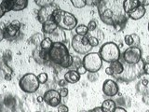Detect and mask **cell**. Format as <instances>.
Masks as SVG:
<instances>
[{"instance_id": "obj_14", "label": "cell", "mask_w": 149, "mask_h": 112, "mask_svg": "<svg viewBox=\"0 0 149 112\" xmlns=\"http://www.w3.org/2000/svg\"><path fill=\"white\" fill-rule=\"evenodd\" d=\"M57 28H58V25H57V23L54 22V20H49L42 24V32L45 33V34L50 35L51 33H53Z\"/></svg>"}, {"instance_id": "obj_34", "label": "cell", "mask_w": 149, "mask_h": 112, "mask_svg": "<svg viewBox=\"0 0 149 112\" xmlns=\"http://www.w3.org/2000/svg\"><path fill=\"white\" fill-rule=\"evenodd\" d=\"M7 10H6V8H4V6L2 4H0V18H2L5 14H6Z\"/></svg>"}, {"instance_id": "obj_3", "label": "cell", "mask_w": 149, "mask_h": 112, "mask_svg": "<svg viewBox=\"0 0 149 112\" xmlns=\"http://www.w3.org/2000/svg\"><path fill=\"white\" fill-rule=\"evenodd\" d=\"M99 54L102 61L106 63H113L120 59V50L114 42H107L101 47Z\"/></svg>"}, {"instance_id": "obj_23", "label": "cell", "mask_w": 149, "mask_h": 112, "mask_svg": "<svg viewBox=\"0 0 149 112\" xmlns=\"http://www.w3.org/2000/svg\"><path fill=\"white\" fill-rule=\"evenodd\" d=\"M48 74L47 73H40L38 76H37V79L40 84H45L47 81H48Z\"/></svg>"}, {"instance_id": "obj_31", "label": "cell", "mask_w": 149, "mask_h": 112, "mask_svg": "<svg viewBox=\"0 0 149 112\" xmlns=\"http://www.w3.org/2000/svg\"><path fill=\"white\" fill-rule=\"evenodd\" d=\"M10 24H11L12 26H14L15 28H17V29H19V30H20V28H21V26H22L21 22H20V21H18V20H13V21L10 22Z\"/></svg>"}, {"instance_id": "obj_42", "label": "cell", "mask_w": 149, "mask_h": 112, "mask_svg": "<svg viewBox=\"0 0 149 112\" xmlns=\"http://www.w3.org/2000/svg\"><path fill=\"white\" fill-rule=\"evenodd\" d=\"M37 102H38V103H42V102H44L43 96H38V97H37Z\"/></svg>"}, {"instance_id": "obj_27", "label": "cell", "mask_w": 149, "mask_h": 112, "mask_svg": "<svg viewBox=\"0 0 149 112\" xmlns=\"http://www.w3.org/2000/svg\"><path fill=\"white\" fill-rule=\"evenodd\" d=\"M87 26H88V31H94V30H96V28H97V22L94 20H91V21L88 22Z\"/></svg>"}, {"instance_id": "obj_22", "label": "cell", "mask_w": 149, "mask_h": 112, "mask_svg": "<svg viewBox=\"0 0 149 112\" xmlns=\"http://www.w3.org/2000/svg\"><path fill=\"white\" fill-rule=\"evenodd\" d=\"M71 3L74 8H82L86 6V0H72Z\"/></svg>"}, {"instance_id": "obj_16", "label": "cell", "mask_w": 149, "mask_h": 112, "mask_svg": "<svg viewBox=\"0 0 149 112\" xmlns=\"http://www.w3.org/2000/svg\"><path fill=\"white\" fill-rule=\"evenodd\" d=\"M110 67L112 68V70H113V72H114L113 76H115V77L119 76V75H121L124 71V65H123V63L120 61V59L118 61L111 63Z\"/></svg>"}, {"instance_id": "obj_20", "label": "cell", "mask_w": 149, "mask_h": 112, "mask_svg": "<svg viewBox=\"0 0 149 112\" xmlns=\"http://www.w3.org/2000/svg\"><path fill=\"white\" fill-rule=\"evenodd\" d=\"M53 45V42L51 41L49 37H45V38L42 39V41L40 42V47L41 50H49L51 49V47Z\"/></svg>"}, {"instance_id": "obj_35", "label": "cell", "mask_w": 149, "mask_h": 112, "mask_svg": "<svg viewBox=\"0 0 149 112\" xmlns=\"http://www.w3.org/2000/svg\"><path fill=\"white\" fill-rule=\"evenodd\" d=\"M143 101L146 103V104L149 105V93H144L143 95Z\"/></svg>"}, {"instance_id": "obj_25", "label": "cell", "mask_w": 149, "mask_h": 112, "mask_svg": "<svg viewBox=\"0 0 149 112\" xmlns=\"http://www.w3.org/2000/svg\"><path fill=\"white\" fill-rule=\"evenodd\" d=\"M53 1H51V0H35V3L36 5H38L41 8H44L46 6H48V5L51 4Z\"/></svg>"}, {"instance_id": "obj_43", "label": "cell", "mask_w": 149, "mask_h": 112, "mask_svg": "<svg viewBox=\"0 0 149 112\" xmlns=\"http://www.w3.org/2000/svg\"><path fill=\"white\" fill-rule=\"evenodd\" d=\"M66 83H67V82L65 81L64 79H63V80H61V81H60V84H62L63 86H64V85H65V84H66Z\"/></svg>"}, {"instance_id": "obj_39", "label": "cell", "mask_w": 149, "mask_h": 112, "mask_svg": "<svg viewBox=\"0 0 149 112\" xmlns=\"http://www.w3.org/2000/svg\"><path fill=\"white\" fill-rule=\"evenodd\" d=\"M87 112H102V111L101 109V106H97L95 108H92L90 111H87Z\"/></svg>"}, {"instance_id": "obj_7", "label": "cell", "mask_w": 149, "mask_h": 112, "mask_svg": "<svg viewBox=\"0 0 149 112\" xmlns=\"http://www.w3.org/2000/svg\"><path fill=\"white\" fill-rule=\"evenodd\" d=\"M122 59L128 64H137L142 61V50L139 47H130L123 52Z\"/></svg>"}, {"instance_id": "obj_30", "label": "cell", "mask_w": 149, "mask_h": 112, "mask_svg": "<svg viewBox=\"0 0 149 112\" xmlns=\"http://www.w3.org/2000/svg\"><path fill=\"white\" fill-rule=\"evenodd\" d=\"M57 110L58 112H68L69 108H68V106L65 105H60L57 107Z\"/></svg>"}, {"instance_id": "obj_2", "label": "cell", "mask_w": 149, "mask_h": 112, "mask_svg": "<svg viewBox=\"0 0 149 112\" xmlns=\"http://www.w3.org/2000/svg\"><path fill=\"white\" fill-rule=\"evenodd\" d=\"M53 20L57 23L58 27L63 30H73L77 25V19L76 16L61 8L56 9L53 13Z\"/></svg>"}, {"instance_id": "obj_21", "label": "cell", "mask_w": 149, "mask_h": 112, "mask_svg": "<svg viewBox=\"0 0 149 112\" xmlns=\"http://www.w3.org/2000/svg\"><path fill=\"white\" fill-rule=\"evenodd\" d=\"M88 32V29L87 25L80 24L76 27V34L78 36H87Z\"/></svg>"}, {"instance_id": "obj_29", "label": "cell", "mask_w": 149, "mask_h": 112, "mask_svg": "<svg viewBox=\"0 0 149 112\" xmlns=\"http://www.w3.org/2000/svg\"><path fill=\"white\" fill-rule=\"evenodd\" d=\"M132 38H133L134 47H138L139 44H140V37L136 34H132Z\"/></svg>"}, {"instance_id": "obj_10", "label": "cell", "mask_w": 149, "mask_h": 112, "mask_svg": "<svg viewBox=\"0 0 149 112\" xmlns=\"http://www.w3.org/2000/svg\"><path fill=\"white\" fill-rule=\"evenodd\" d=\"M118 92L119 87L116 81L112 80V79H106V80H104V84H102V92L106 96L113 97L118 94Z\"/></svg>"}, {"instance_id": "obj_8", "label": "cell", "mask_w": 149, "mask_h": 112, "mask_svg": "<svg viewBox=\"0 0 149 112\" xmlns=\"http://www.w3.org/2000/svg\"><path fill=\"white\" fill-rule=\"evenodd\" d=\"M58 6L54 2L48 5L44 8H41L39 11L37 12V21H38L41 24H43L44 22H48L49 20H53V13L55 12L56 9H58Z\"/></svg>"}, {"instance_id": "obj_33", "label": "cell", "mask_w": 149, "mask_h": 112, "mask_svg": "<svg viewBox=\"0 0 149 112\" xmlns=\"http://www.w3.org/2000/svg\"><path fill=\"white\" fill-rule=\"evenodd\" d=\"M143 71L146 73V75H149V63H144L143 64Z\"/></svg>"}, {"instance_id": "obj_24", "label": "cell", "mask_w": 149, "mask_h": 112, "mask_svg": "<svg viewBox=\"0 0 149 112\" xmlns=\"http://www.w3.org/2000/svg\"><path fill=\"white\" fill-rule=\"evenodd\" d=\"M124 41H125V44L129 46V47H134V43H133V38L132 35H127L125 36L124 37Z\"/></svg>"}, {"instance_id": "obj_40", "label": "cell", "mask_w": 149, "mask_h": 112, "mask_svg": "<svg viewBox=\"0 0 149 112\" xmlns=\"http://www.w3.org/2000/svg\"><path fill=\"white\" fill-rule=\"evenodd\" d=\"M4 38H5L4 30H3V29H1V28H0V42H1Z\"/></svg>"}, {"instance_id": "obj_44", "label": "cell", "mask_w": 149, "mask_h": 112, "mask_svg": "<svg viewBox=\"0 0 149 112\" xmlns=\"http://www.w3.org/2000/svg\"><path fill=\"white\" fill-rule=\"evenodd\" d=\"M146 63H149V56L147 57V62H146Z\"/></svg>"}, {"instance_id": "obj_4", "label": "cell", "mask_w": 149, "mask_h": 112, "mask_svg": "<svg viewBox=\"0 0 149 112\" xmlns=\"http://www.w3.org/2000/svg\"><path fill=\"white\" fill-rule=\"evenodd\" d=\"M19 86L21 90L26 93L36 92L40 86V83L37 79V76L33 73H27L23 75L19 81Z\"/></svg>"}, {"instance_id": "obj_5", "label": "cell", "mask_w": 149, "mask_h": 112, "mask_svg": "<svg viewBox=\"0 0 149 112\" xmlns=\"http://www.w3.org/2000/svg\"><path fill=\"white\" fill-rule=\"evenodd\" d=\"M82 64L86 68L87 72L93 74V73H97L101 69L102 65V60L99 53L90 52L84 56Z\"/></svg>"}, {"instance_id": "obj_26", "label": "cell", "mask_w": 149, "mask_h": 112, "mask_svg": "<svg viewBox=\"0 0 149 112\" xmlns=\"http://www.w3.org/2000/svg\"><path fill=\"white\" fill-rule=\"evenodd\" d=\"M88 44H90L92 48L99 45V39L95 36H90L88 37Z\"/></svg>"}, {"instance_id": "obj_47", "label": "cell", "mask_w": 149, "mask_h": 112, "mask_svg": "<svg viewBox=\"0 0 149 112\" xmlns=\"http://www.w3.org/2000/svg\"><path fill=\"white\" fill-rule=\"evenodd\" d=\"M36 112H40V111H36Z\"/></svg>"}, {"instance_id": "obj_12", "label": "cell", "mask_w": 149, "mask_h": 112, "mask_svg": "<svg viewBox=\"0 0 149 112\" xmlns=\"http://www.w3.org/2000/svg\"><path fill=\"white\" fill-rule=\"evenodd\" d=\"M146 8L143 7V6H138L137 8H135L134 9H132V10H130L127 15L130 18L132 19V20L134 21H137V20H140V19H142L144 14H146Z\"/></svg>"}, {"instance_id": "obj_13", "label": "cell", "mask_w": 149, "mask_h": 112, "mask_svg": "<svg viewBox=\"0 0 149 112\" xmlns=\"http://www.w3.org/2000/svg\"><path fill=\"white\" fill-rule=\"evenodd\" d=\"M80 79V75H79L77 70H69L64 74V80L67 83L74 84L79 81Z\"/></svg>"}, {"instance_id": "obj_46", "label": "cell", "mask_w": 149, "mask_h": 112, "mask_svg": "<svg viewBox=\"0 0 149 112\" xmlns=\"http://www.w3.org/2000/svg\"><path fill=\"white\" fill-rule=\"evenodd\" d=\"M148 31H149V22H148Z\"/></svg>"}, {"instance_id": "obj_45", "label": "cell", "mask_w": 149, "mask_h": 112, "mask_svg": "<svg viewBox=\"0 0 149 112\" xmlns=\"http://www.w3.org/2000/svg\"><path fill=\"white\" fill-rule=\"evenodd\" d=\"M80 112H87L86 110H82V111H80Z\"/></svg>"}, {"instance_id": "obj_37", "label": "cell", "mask_w": 149, "mask_h": 112, "mask_svg": "<svg viewBox=\"0 0 149 112\" xmlns=\"http://www.w3.org/2000/svg\"><path fill=\"white\" fill-rule=\"evenodd\" d=\"M105 73L108 75V76H113L114 75V72H113V70H112V68L110 67V66H108V67H106L105 68Z\"/></svg>"}, {"instance_id": "obj_9", "label": "cell", "mask_w": 149, "mask_h": 112, "mask_svg": "<svg viewBox=\"0 0 149 112\" xmlns=\"http://www.w3.org/2000/svg\"><path fill=\"white\" fill-rule=\"evenodd\" d=\"M44 102L47 103L49 106L52 107H58V106L61 105V97L60 93L58 91L56 90H49L45 92V94L43 95Z\"/></svg>"}, {"instance_id": "obj_36", "label": "cell", "mask_w": 149, "mask_h": 112, "mask_svg": "<svg viewBox=\"0 0 149 112\" xmlns=\"http://www.w3.org/2000/svg\"><path fill=\"white\" fill-rule=\"evenodd\" d=\"M139 3L143 7L149 6V0H139Z\"/></svg>"}, {"instance_id": "obj_6", "label": "cell", "mask_w": 149, "mask_h": 112, "mask_svg": "<svg viewBox=\"0 0 149 112\" xmlns=\"http://www.w3.org/2000/svg\"><path fill=\"white\" fill-rule=\"evenodd\" d=\"M72 48L76 52L79 54H88L91 52L92 47L88 44V36H78L76 35L72 39Z\"/></svg>"}, {"instance_id": "obj_28", "label": "cell", "mask_w": 149, "mask_h": 112, "mask_svg": "<svg viewBox=\"0 0 149 112\" xmlns=\"http://www.w3.org/2000/svg\"><path fill=\"white\" fill-rule=\"evenodd\" d=\"M68 89L67 88H65V87H63L61 90L59 91V93H60V95H61V97L62 98H63V97H66L67 95H68Z\"/></svg>"}, {"instance_id": "obj_17", "label": "cell", "mask_w": 149, "mask_h": 112, "mask_svg": "<svg viewBox=\"0 0 149 112\" xmlns=\"http://www.w3.org/2000/svg\"><path fill=\"white\" fill-rule=\"evenodd\" d=\"M123 10L126 14H128L130 10L140 6L139 0H125L123 1Z\"/></svg>"}, {"instance_id": "obj_32", "label": "cell", "mask_w": 149, "mask_h": 112, "mask_svg": "<svg viewBox=\"0 0 149 112\" xmlns=\"http://www.w3.org/2000/svg\"><path fill=\"white\" fill-rule=\"evenodd\" d=\"M76 70H77V72L79 75H80V76H81V75H84V74H86V73H87V70H86L85 67L83 66V64L80 65L79 67H77Z\"/></svg>"}, {"instance_id": "obj_1", "label": "cell", "mask_w": 149, "mask_h": 112, "mask_svg": "<svg viewBox=\"0 0 149 112\" xmlns=\"http://www.w3.org/2000/svg\"><path fill=\"white\" fill-rule=\"evenodd\" d=\"M49 58L51 62L63 68L71 67L74 62V57L69 53L67 47L63 43H53L49 50Z\"/></svg>"}, {"instance_id": "obj_18", "label": "cell", "mask_w": 149, "mask_h": 112, "mask_svg": "<svg viewBox=\"0 0 149 112\" xmlns=\"http://www.w3.org/2000/svg\"><path fill=\"white\" fill-rule=\"evenodd\" d=\"M116 107V103L113 100L107 99V100H104L102 103L101 109L102 112H114Z\"/></svg>"}, {"instance_id": "obj_11", "label": "cell", "mask_w": 149, "mask_h": 112, "mask_svg": "<svg viewBox=\"0 0 149 112\" xmlns=\"http://www.w3.org/2000/svg\"><path fill=\"white\" fill-rule=\"evenodd\" d=\"M49 38L53 42V43H63L66 40V36L64 34V31L58 27L53 33L49 35Z\"/></svg>"}, {"instance_id": "obj_41", "label": "cell", "mask_w": 149, "mask_h": 112, "mask_svg": "<svg viewBox=\"0 0 149 112\" xmlns=\"http://www.w3.org/2000/svg\"><path fill=\"white\" fill-rule=\"evenodd\" d=\"M5 79H6V80H10L11 79V75H9V74H6L5 75Z\"/></svg>"}, {"instance_id": "obj_19", "label": "cell", "mask_w": 149, "mask_h": 112, "mask_svg": "<svg viewBox=\"0 0 149 112\" xmlns=\"http://www.w3.org/2000/svg\"><path fill=\"white\" fill-rule=\"evenodd\" d=\"M20 30L17 29L14 26H12L10 23H9L8 25L6 26V28L4 29V34H5V37H8V38H13V37H15L18 34Z\"/></svg>"}, {"instance_id": "obj_15", "label": "cell", "mask_w": 149, "mask_h": 112, "mask_svg": "<svg viewBox=\"0 0 149 112\" xmlns=\"http://www.w3.org/2000/svg\"><path fill=\"white\" fill-rule=\"evenodd\" d=\"M28 5V0H11V10L21 11Z\"/></svg>"}, {"instance_id": "obj_38", "label": "cell", "mask_w": 149, "mask_h": 112, "mask_svg": "<svg viewBox=\"0 0 149 112\" xmlns=\"http://www.w3.org/2000/svg\"><path fill=\"white\" fill-rule=\"evenodd\" d=\"M114 112H127V110H126L125 108H123V107H121V106H116Z\"/></svg>"}]
</instances>
